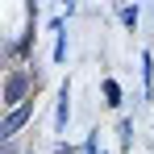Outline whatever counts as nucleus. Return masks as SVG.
Here are the masks:
<instances>
[{"label":"nucleus","instance_id":"nucleus-1","mask_svg":"<svg viewBox=\"0 0 154 154\" xmlns=\"http://www.w3.org/2000/svg\"><path fill=\"white\" fill-rule=\"evenodd\" d=\"M25 92H29V75H25V71H13L8 83H4V100L17 104V100H25Z\"/></svg>","mask_w":154,"mask_h":154},{"label":"nucleus","instance_id":"nucleus-2","mask_svg":"<svg viewBox=\"0 0 154 154\" xmlns=\"http://www.w3.org/2000/svg\"><path fill=\"white\" fill-rule=\"evenodd\" d=\"M25 121H29V104H21V108H13V112L4 117V125H0V133H4V137H13V133H17V129L25 125Z\"/></svg>","mask_w":154,"mask_h":154},{"label":"nucleus","instance_id":"nucleus-3","mask_svg":"<svg viewBox=\"0 0 154 154\" xmlns=\"http://www.w3.org/2000/svg\"><path fill=\"white\" fill-rule=\"evenodd\" d=\"M104 96H108V104H117V96H121V88H117V83H104Z\"/></svg>","mask_w":154,"mask_h":154}]
</instances>
